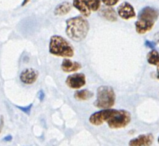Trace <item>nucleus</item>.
<instances>
[{
  "label": "nucleus",
  "mask_w": 159,
  "mask_h": 146,
  "mask_svg": "<svg viewBox=\"0 0 159 146\" xmlns=\"http://www.w3.org/2000/svg\"><path fill=\"white\" fill-rule=\"evenodd\" d=\"M154 26V22L138 19L135 22V30L138 34H145L150 31Z\"/></svg>",
  "instance_id": "9b49d317"
},
{
  "label": "nucleus",
  "mask_w": 159,
  "mask_h": 146,
  "mask_svg": "<svg viewBox=\"0 0 159 146\" xmlns=\"http://www.w3.org/2000/svg\"><path fill=\"white\" fill-rule=\"evenodd\" d=\"M159 17V10L154 7L146 6L143 9H141L138 14V19L142 20H147V21H152L155 22Z\"/></svg>",
  "instance_id": "1a4fd4ad"
},
{
  "label": "nucleus",
  "mask_w": 159,
  "mask_h": 146,
  "mask_svg": "<svg viewBox=\"0 0 159 146\" xmlns=\"http://www.w3.org/2000/svg\"><path fill=\"white\" fill-rule=\"evenodd\" d=\"M116 109H102L100 111H97L93 114H91L89 117V122L92 125L98 126L103 124L104 122H107L110 118L116 113Z\"/></svg>",
  "instance_id": "39448f33"
},
{
  "label": "nucleus",
  "mask_w": 159,
  "mask_h": 146,
  "mask_svg": "<svg viewBox=\"0 0 159 146\" xmlns=\"http://www.w3.org/2000/svg\"><path fill=\"white\" fill-rule=\"evenodd\" d=\"M101 2L104 4V5H106L108 7H112L116 5V4L119 2V0H101Z\"/></svg>",
  "instance_id": "6ab92c4d"
},
{
  "label": "nucleus",
  "mask_w": 159,
  "mask_h": 146,
  "mask_svg": "<svg viewBox=\"0 0 159 146\" xmlns=\"http://www.w3.org/2000/svg\"><path fill=\"white\" fill-rule=\"evenodd\" d=\"M71 8H72L71 3L67 2V1L62 2L60 4H58V5L55 7V9H54V15L63 16V15L67 14V13H69L70 10H71Z\"/></svg>",
  "instance_id": "2eb2a0df"
},
{
  "label": "nucleus",
  "mask_w": 159,
  "mask_h": 146,
  "mask_svg": "<svg viewBox=\"0 0 159 146\" xmlns=\"http://www.w3.org/2000/svg\"><path fill=\"white\" fill-rule=\"evenodd\" d=\"M131 121V115L127 110H117L116 113L107 121L108 126L112 129L124 128Z\"/></svg>",
  "instance_id": "20e7f679"
},
{
  "label": "nucleus",
  "mask_w": 159,
  "mask_h": 146,
  "mask_svg": "<svg viewBox=\"0 0 159 146\" xmlns=\"http://www.w3.org/2000/svg\"><path fill=\"white\" fill-rule=\"evenodd\" d=\"M89 31V22L83 16L71 17L66 20L65 32L70 39L80 42L86 38Z\"/></svg>",
  "instance_id": "f257e3e1"
},
{
  "label": "nucleus",
  "mask_w": 159,
  "mask_h": 146,
  "mask_svg": "<svg viewBox=\"0 0 159 146\" xmlns=\"http://www.w3.org/2000/svg\"><path fill=\"white\" fill-rule=\"evenodd\" d=\"M44 97H45V94H44V91L43 90H39L38 91V98H39V101L42 102L44 100Z\"/></svg>",
  "instance_id": "4be33fe9"
},
{
  "label": "nucleus",
  "mask_w": 159,
  "mask_h": 146,
  "mask_svg": "<svg viewBox=\"0 0 159 146\" xmlns=\"http://www.w3.org/2000/svg\"><path fill=\"white\" fill-rule=\"evenodd\" d=\"M117 13H118V15H119V17L124 20L132 19V18H134L136 16L134 8L129 2L121 3L117 9Z\"/></svg>",
  "instance_id": "0eeeda50"
},
{
  "label": "nucleus",
  "mask_w": 159,
  "mask_h": 146,
  "mask_svg": "<svg viewBox=\"0 0 159 146\" xmlns=\"http://www.w3.org/2000/svg\"><path fill=\"white\" fill-rule=\"evenodd\" d=\"M158 143H159V137H158Z\"/></svg>",
  "instance_id": "cd10ccee"
},
{
  "label": "nucleus",
  "mask_w": 159,
  "mask_h": 146,
  "mask_svg": "<svg viewBox=\"0 0 159 146\" xmlns=\"http://www.w3.org/2000/svg\"><path fill=\"white\" fill-rule=\"evenodd\" d=\"M18 109H20L21 111H23L25 114H30V111H31V108H32V104H29L28 106H25V107H23V106H16Z\"/></svg>",
  "instance_id": "aec40b11"
},
{
  "label": "nucleus",
  "mask_w": 159,
  "mask_h": 146,
  "mask_svg": "<svg viewBox=\"0 0 159 146\" xmlns=\"http://www.w3.org/2000/svg\"><path fill=\"white\" fill-rule=\"evenodd\" d=\"M154 42L159 43V32L155 33V35H154Z\"/></svg>",
  "instance_id": "b1692460"
},
{
  "label": "nucleus",
  "mask_w": 159,
  "mask_h": 146,
  "mask_svg": "<svg viewBox=\"0 0 159 146\" xmlns=\"http://www.w3.org/2000/svg\"><path fill=\"white\" fill-rule=\"evenodd\" d=\"M155 45H156V43L154 42V41H149V40H146V41H145V46L148 47V48L153 49L154 47H155Z\"/></svg>",
  "instance_id": "412c9836"
},
{
  "label": "nucleus",
  "mask_w": 159,
  "mask_h": 146,
  "mask_svg": "<svg viewBox=\"0 0 159 146\" xmlns=\"http://www.w3.org/2000/svg\"><path fill=\"white\" fill-rule=\"evenodd\" d=\"M82 65L80 64L79 62H76V61H72L70 59L65 58L64 60L62 61L61 63V69L62 71L67 72V73H70V72H76L81 69Z\"/></svg>",
  "instance_id": "ddd939ff"
},
{
  "label": "nucleus",
  "mask_w": 159,
  "mask_h": 146,
  "mask_svg": "<svg viewBox=\"0 0 159 146\" xmlns=\"http://www.w3.org/2000/svg\"><path fill=\"white\" fill-rule=\"evenodd\" d=\"M87 2L91 11H98L100 9L101 0H87Z\"/></svg>",
  "instance_id": "a211bd4d"
},
{
  "label": "nucleus",
  "mask_w": 159,
  "mask_h": 146,
  "mask_svg": "<svg viewBox=\"0 0 159 146\" xmlns=\"http://www.w3.org/2000/svg\"><path fill=\"white\" fill-rule=\"evenodd\" d=\"M157 78L159 79V67H158V69H157Z\"/></svg>",
  "instance_id": "bb28decb"
},
{
  "label": "nucleus",
  "mask_w": 159,
  "mask_h": 146,
  "mask_svg": "<svg viewBox=\"0 0 159 146\" xmlns=\"http://www.w3.org/2000/svg\"><path fill=\"white\" fill-rule=\"evenodd\" d=\"M115 92L110 86H100L97 89L94 106L101 109H110L115 104Z\"/></svg>",
  "instance_id": "7ed1b4c3"
},
{
  "label": "nucleus",
  "mask_w": 159,
  "mask_h": 146,
  "mask_svg": "<svg viewBox=\"0 0 159 146\" xmlns=\"http://www.w3.org/2000/svg\"><path fill=\"white\" fill-rule=\"evenodd\" d=\"M3 140L4 141H11L12 140V136L11 135H8V136H6V137H4Z\"/></svg>",
  "instance_id": "393cba45"
},
{
  "label": "nucleus",
  "mask_w": 159,
  "mask_h": 146,
  "mask_svg": "<svg viewBox=\"0 0 159 146\" xmlns=\"http://www.w3.org/2000/svg\"><path fill=\"white\" fill-rule=\"evenodd\" d=\"M49 52L52 55L70 58L74 55L73 46L65 38L59 35L51 36L49 41Z\"/></svg>",
  "instance_id": "f03ea898"
},
{
  "label": "nucleus",
  "mask_w": 159,
  "mask_h": 146,
  "mask_svg": "<svg viewBox=\"0 0 159 146\" xmlns=\"http://www.w3.org/2000/svg\"><path fill=\"white\" fill-rule=\"evenodd\" d=\"M153 143L152 134H141L131 139L129 141V146H150Z\"/></svg>",
  "instance_id": "9d476101"
},
{
  "label": "nucleus",
  "mask_w": 159,
  "mask_h": 146,
  "mask_svg": "<svg viewBox=\"0 0 159 146\" xmlns=\"http://www.w3.org/2000/svg\"><path fill=\"white\" fill-rule=\"evenodd\" d=\"M93 96V92L87 89L78 90L74 93V98L76 100H80V101H84V100H88Z\"/></svg>",
  "instance_id": "dca6fc26"
},
{
  "label": "nucleus",
  "mask_w": 159,
  "mask_h": 146,
  "mask_svg": "<svg viewBox=\"0 0 159 146\" xmlns=\"http://www.w3.org/2000/svg\"><path fill=\"white\" fill-rule=\"evenodd\" d=\"M65 83L71 89H79L86 84V77L83 73H73L67 77Z\"/></svg>",
  "instance_id": "423d86ee"
},
{
  "label": "nucleus",
  "mask_w": 159,
  "mask_h": 146,
  "mask_svg": "<svg viewBox=\"0 0 159 146\" xmlns=\"http://www.w3.org/2000/svg\"><path fill=\"white\" fill-rule=\"evenodd\" d=\"M3 124H4V120H3V116H0V132H1L3 128Z\"/></svg>",
  "instance_id": "5701e85b"
},
{
  "label": "nucleus",
  "mask_w": 159,
  "mask_h": 146,
  "mask_svg": "<svg viewBox=\"0 0 159 146\" xmlns=\"http://www.w3.org/2000/svg\"><path fill=\"white\" fill-rule=\"evenodd\" d=\"M39 76V73L37 70L33 69V68H27V69L22 70L20 73V81L22 83L31 85L36 82Z\"/></svg>",
  "instance_id": "6e6552de"
},
{
  "label": "nucleus",
  "mask_w": 159,
  "mask_h": 146,
  "mask_svg": "<svg viewBox=\"0 0 159 146\" xmlns=\"http://www.w3.org/2000/svg\"><path fill=\"white\" fill-rule=\"evenodd\" d=\"M29 1H30V0H23V2H22V4H21V6H25Z\"/></svg>",
  "instance_id": "a878e982"
},
{
  "label": "nucleus",
  "mask_w": 159,
  "mask_h": 146,
  "mask_svg": "<svg viewBox=\"0 0 159 146\" xmlns=\"http://www.w3.org/2000/svg\"><path fill=\"white\" fill-rule=\"evenodd\" d=\"M73 7H75L83 17H88L91 14V9L88 5L87 0H73Z\"/></svg>",
  "instance_id": "f8f14e48"
},
{
  "label": "nucleus",
  "mask_w": 159,
  "mask_h": 146,
  "mask_svg": "<svg viewBox=\"0 0 159 146\" xmlns=\"http://www.w3.org/2000/svg\"><path fill=\"white\" fill-rule=\"evenodd\" d=\"M100 15L101 17L105 18L106 20L108 21H111V22H114L117 20V14L115 10L113 9L112 7H104V8H100Z\"/></svg>",
  "instance_id": "4468645a"
},
{
  "label": "nucleus",
  "mask_w": 159,
  "mask_h": 146,
  "mask_svg": "<svg viewBox=\"0 0 159 146\" xmlns=\"http://www.w3.org/2000/svg\"><path fill=\"white\" fill-rule=\"evenodd\" d=\"M147 62L150 65L159 67V52L157 50H151L150 52L147 54Z\"/></svg>",
  "instance_id": "f3484780"
}]
</instances>
